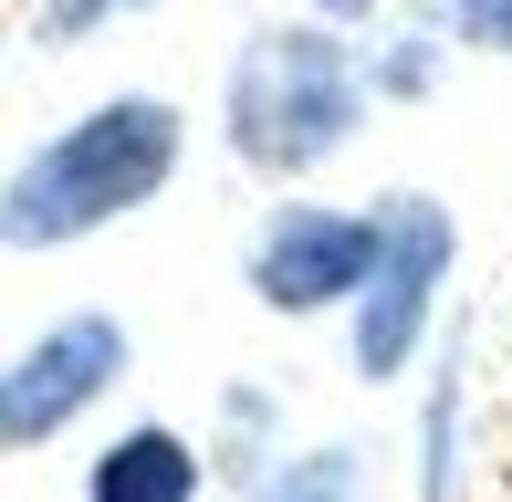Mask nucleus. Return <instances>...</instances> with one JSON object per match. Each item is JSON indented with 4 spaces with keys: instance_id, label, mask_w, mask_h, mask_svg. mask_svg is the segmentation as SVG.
Wrapping results in <instances>:
<instances>
[{
    "instance_id": "obj_1",
    "label": "nucleus",
    "mask_w": 512,
    "mask_h": 502,
    "mask_svg": "<svg viewBox=\"0 0 512 502\" xmlns=\"http://www.w3.org/2000/svg\"><path fill=\"white\" fill-rule=\"evenodd\" d=\"M189 157V116L168 95H115L95 116L53 126L11 178H0V251H63L105 220L147 210Z\"/></svg>"
},
{
    "instance_id": "obj_2",
    "label": "nucleus",
    "mask_w": 512,
    "mask_h": 502,
    "mask_svg": "<svg viewBox=\"0 0 512 502\" xmlns=\"http://www.w3.org/2000/svg\"><path fill=\"white\" fill-rule=\"evenodd\" d=\"M366 95H377V74L356 63L345 21H272V32L241 42L220 116H230L241 168L304 178V168H324V157L366 126Z\"/></svg>"
},
{
    "instance_id": "obj_3",
    "label": "nucleus",
    "mask_w": 512,
    "mask_h": 502,
    "mask_svg": "<svg viewBox=\"0 0 512 502\" xmlns=\"http://www.w3.org/2000/svg\"><path fill=\"white\" fill-rule=\"evenodd\" d=\"M387 241H377V272L356 293V377L387 387L408 377V356L429 346V314H439V283H450V251H460V220L439 210L429 189H398L377 199Z\"/></svg>"
},
{
    "instance_id": "obj_4",
    "label": "nucleus",
    "mask_w": 512,
    "mask_h": 502,
    "mask_svg": "<svg viewBox=\"0 0 512 502\" xmlns=\"http://www.w3.org/2000/svg\"><path fill=\"white\" fill-rule=\"evenodd\" d=\"M115 377H126V325L95 314V304H84V314H53V325L0 367V450L63 440V429H74Z\"/></svg>"
},
{
    "instance_id": "obj_5",
    "label": "nucleus",
    "mask_w": 512,
    "mask_h": 502,
    "mask_svg": "<svg viewBox=\"0 0 512 502\" xmlns=\"http://www.w3.org/2000/svg\"><path fill=\"white\" fill-rule=\"evenodd\" d=\"M377 241L387 220L377 210H324V199H293L283 220H262V241H251V293H262L272 314H324V304H356L366 272H377Z\"/></svg>"
},
{
    "instance_id": "obj_6",
    "label": "nucleus",
    "mask_w": 512,
    "mask_h": 502,
    "mask_svg": "<svg viewBox=\"0 0 512 502\" xmlns=\"http://www.w3.org/2000/svg\"><path fill=\"white\" fill-rule=\"evenodd\" d=\"M84 502H199V450L178 429H126L84 471Z\"/></svg>"
},
{
    "instance_id": "obj_7",
    "label": "nucleus",
    "mask_w": 512,
    "mask_h": 502,
    "mask_svg": "<svg viewBox=\"0 0 512 502\" xmlns=\"http://www.w3.org/2000/svg\"><path fill=\"white\" fill-rule=\"evenodd\" d=\"M272 502H356V450H304L272 471Z\"/></svg>"
},
{
    "instance_id": "obj_8",
    "label": "nucleus",
    "mask_w": 512,
    "mask_h": 502,
    "mask_svg": "<svg viewBox=\"0 0 512 502\" xmlns=\"http://www.w3.org/2000/svg\"><path fill=\"white\" fill-rule=\"evenodd\" d=\"M147 0H42V42H95L115 21H136Z\"/></svg>"
},
{
    "instance_id": "obj_9",
    "label": "nucleus",
    "mask_w": 512,
    "mask_h": 502,
    "mask_svg": "<svg viewBox=\"0 0 512 502\" xmlns=\"http://www.w3.org/2000/svg\"><path fill=\"white\" fill-rule=\"evenodd\" d=\"M439 32L471 53H512V0H439Z\"/></svg>"
},
{
    "instance_id": "obj_10",
    "label": "nucleus",
    "mask_w": 512,
    "mask_h": 502,
    "mask_svg": "<svg viewBox=\"0 0 512 502\" xmlns=\"http://www.w3.org/2000/svg\"><path fill=\"white\" fill-rule=\"evenodd\" d=\"M377 84L387 95H418V84H429V42H398V53L377 63Z\"/></svg>"
},
{
    "instance_id": "obj_11",
    "label": "nucleus",
    "mask_w": 512,
    "mask_h": 502,
    "mask_svg": "<svg viewBox=\"0 0 512 502\" xmlns=\"http://www.w3.org/2000/svg\"><path fill=\"white\" fill-rule=\"evenodd\" d=\"M314 21H345V32H356V21H377V0H314Z\"/></svg>"
}]
</instances>
